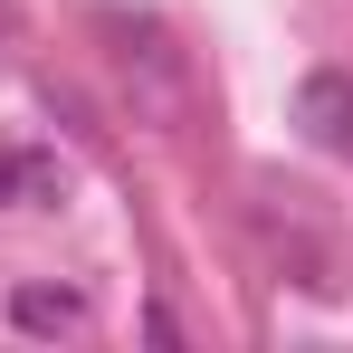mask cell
Returning a JSON list of instances; mask_svg holds the SVG:
<instances>
[{"mask_svg": "<svg viewBox=\"0 0 353 353\" xmlns=\"http://www.w3.org/2000/svg\"><path fill=\"white\" fill-rule=\"evenodd\" d=\"M10 325H19V334H48V344H58V334H86V296L58 287V277H19V287H10Z\"/></svg>", "mask_w": 353, "mask_h": 353, "instance_id": "1", "label": "cell"}, {"mask_svg": "<svg viewBox=\"0 0 353 353\" xmlns=\"http://www.w3.org/2000/svg\"><path fill=\"white\" fill-rule=\"evenodd\" d=\"M0 201H10V210H58L67 201L58 153H0Z\"/></svg>", "mask_w": 353, "mask_h": 353, "instance_id": "2", "label": "cell"}, {"mask_svg": "<svg viewBox=\"0 0 353 353\" xmlns=\"http://www.w3.org/2000/svg\"><path fill=\"white\" fill-rule=\"evenodd\" d=\"M296 115H305V134H315V143H334V153H353V86H344V77H305Z\"/></svg>", "mask_w": 353, "mask_h": 353, "instance_id": "3", "label": "cell"}, {"mask_svg": "<svg viewBox=\"0 0 353 353\" xmlns=\"http://www.w3.org/2000/svg\"><path fill=\"white\" fill-rule=\"evenodd\" d=\"M0 39H19V10H10V0H0Z\"/></svg>", "mask_w": 353, "mask_h": 353, "instance_id": "4", "label": "cell"}]
</instances>
